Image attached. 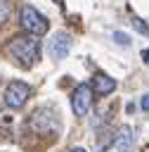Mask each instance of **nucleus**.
Masks as SVG:
<instances>
[{"label":"nucleus","instance_id":"f257e3e1","mask_svg":"<svg viewBox=\"0 0 149 152\" xmlns=\"http://www.w3.org/2000/svg\"><path fill=\"white\" fill-rule=\"evenodd\" d=\"M7 52L9 57H14L21 66H31L38 57H40V40L38 36L24 33V36H14L7 43Z\"/></svg>","mask_w":149,"mask_h":152},{"label":"nucleus","instance_id":"f03ea898","mask_svg":"<svg viewBox=\"0 0 149 152\" xmlns=\"http://www.w3.org/2000/svg\"><path fill=\"white\" fill-rule=\"evenodd\" d=\"M19 21H21L24 31H26V33H31V36H43V33H47V28H50L47 19H45V17H43L33 5H24V7H21Z\"/></svg>","mask_w":149,"mask_h":152},{"label":"nucleus","instance_id":"7ed1b4c3","mask_svg":"<svg viewBox=\"0 0 149 152\" xmlns=\"http://www.w3.org/2000/svg\"><path fill=\"white\" fill-rule=\"evenodd\" d=\"M92 95H95V90H92L90 83H80V86H76V90L71 93V109H73L76 116H85V114L90 112L92 100H95Z\"/></svg>","mask_w":149,"mask_h":152},{"label":"nucleus","instance_id":"20e7f679","mask_svg":"<svg viewBox=\"0 0 149 152\" xmlns=\"http://www.w3.org/2000/svg\"><path fill=\"white\" fill-rule=\"evenodd\" d=\"M28 95H31L28 83H24V81H9L7 88H5V104L9 109H21L26 104Z\"/></svg>","mask_w":149,"mask_h":152},{"label":"nucleus","instance_id":"39448f33","mask_svg":"<svg viewBox=\"0 0 149 152\" xmlns=\"http://www.w3.org/2000/svg\"><path fill=\"white\" fill-rule=\"evenodd\" d=\"M71 45H73L71 33L57 31V33L50 38V43H47V52H50V57H54V59H64V57L71 52Z\"/></svg>","mask_w":149,"mask_h":152},{"label":"nucleus","instance_id":"423d86ee","mask_svg":"<svg viewBox=\"0 0 149 152\" xmlns=\"http://www.w3.org/2000/svg\"><path fill=\"white\" fill-rule=\"evenodd\" d=\"M57 126V116L50 107H38L33 114H31V128L38 131V133H50L52 128Z\"/></svg>","mask_w":149,"mask_h":152},{"label":"nucleus","instance_id":"0eeeda50","mask_svg":"<svg viewBox=\"0 0 149 152\" xmlns=\"http://www.w3.org/2000/svg\"><path fill=\"white\" fill-rule=\"evenodd\" d=\"M90 86H92V90H95L97 95H109V93L116 90V81H114L111 76H106V74H102V71L92 76V83H90Z\"/></svg>","mask_w":149,"mask_h":152},{"label":"nucleus","instance_id":"6e6552de","mask_svg":"<svg viewBox=\"0 0 149 152\" xmlns=\"http://www.w3.org/2000/svg\"><path fill=\"white\" fill-rule=\"evenodd\" d=\"M130 147H132V128L121 126V131L114 135V150L116 152H128Z\"/></svg>","mask_w":149,"mask_h":152},{"label":"nucleus","instance_id":"1a4fd4ad","mask_svg":"<svg viewBox=\"0 0 149 152\" xmlns=\"http://www.w3.org/2000/svg\"><path fill=\"white\" fill-rule=\"evenodd\" d=\"M130 21H132V26H135V31H140L142 36H147V38H149V26L144 24V19H140V17H132Z\"/></svg>","mask_w":149,"mask_h":152},{"label":"nucleus","instance_id":"9d476101","mask_svg":"<svg viewBox=\"0 0 149 152\" xmlns=\"http://www.w3.org/2000/svg\"><path fill=\"white\" fill-rule=\"evenodd\" d=\"M9 19V5H7V0H0V24H5Z\"/></svg>","mask_w":149,"mask_h":152},{"label":"nucleus","instance_id":"9b49d317","mask_svg":"<svg viewBox=\"0 0 149 152\" xmlns=\"http://www.w3.org/2000/svg\"><path fill=\"white\" fill-rule=\"evenodd\" d=\"M114 40H116L118 45H130V38H128L123 31H114Z\"/></svg>","mask_w":149,"mask_h":152},{"label":"nucleus","instance_id":"f8f14e48","mask_svg":"<svg viewBox=\"0 0 149 152\" xmlns=\"http://www.w3.org/2000/svg\"><path fill=\"white\" fill-rule=\"evenodd\" d=\"M140 107H142L144 112H149V93H144V95H142V100H140Z\"/></svg>","mask_w":149,"mask_h":152},{"label":"nucleus","instance_id":"ddd939ff","mask_svg":"<svg viewBox=\"0 0 149 152\" xmlns=\"http://www.w3.org/2000/svg\"><path fill=\"white\" fill-rule=\"evenodd\" d=\"M142 59H144V62H149V48H147V50H142Z\"/></svg>","mask_w":149,"mask_h":152},{"label":"nucleus","instance_id":"4468645a","mask_svg":"<svg viewBox=\"0 0 149 152\" xmlns=\"http://www.w3.org/2000/svg\"><path fill=\"white\" fill-rule=\"evenodd\" d=\"M71 152H85V150H83V147H73Z\"/></svg>","mask_w":149,"mask_h":152}]
</instances>
